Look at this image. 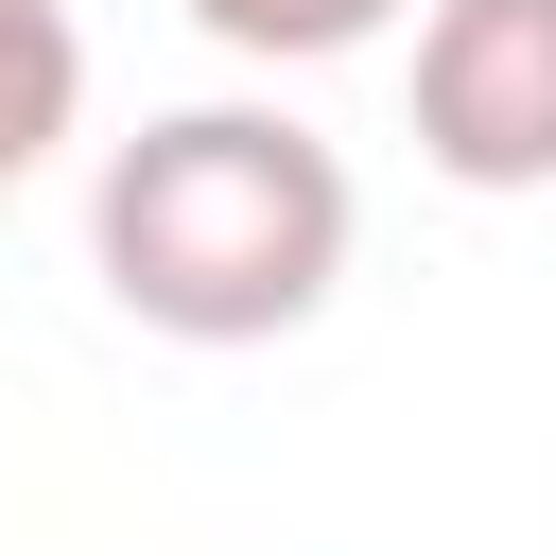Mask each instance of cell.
<instances>
[{"mask_svg": "<svg viewBox=\"0 0 556 556\" xmlns=\"http://www.w3.org/2000/svg\"><path fill=\"white\" fill-rule=\"evenodd\" d=\"M70 122H87V35H70V0H0V208L52 174Z\"/></svg>", "mask_w": 556, "mask_h": 556, "instance_id": "cell-3", "label": "cell"}, {"mask_svg": "<svg viewBox=\"0 0 556 556\" xmlns=\"http://www.w3.org/2000/svg\"><path fill=\"white\" fill-rule=\"evenodd\" d=\"M417 156L452 191H556V0H417Z\"/></svg>", "mask_w": 556, "mask_h": 556, "instance_id": "cell-2", "label": "cell"}, {"mask_svg": "<svg viewBox=\"0 0 556 556\" xmlns=\"http://www.w3.org/2000/svg\"><path fill=\"white\" fill-rule=\"evenodd\" d=\"M348 243H365V191H348V156L295 104H156L104 156V191H87L104 295L139 330H174V348H278V330H313L330 278H348Z\"/></svg>", "mask_w": 556, "mask_h": 556, "instance_id": "cell-1", "label": "cell"}, {"mask_svg": "<svg viewBox=\"0 0 556 556\" xmlns=\"http://www.w3.org/2000/svg\"><path fill=\"white\" fill-rule=\"evenodd\" d=\"M400 0H191V35H226L243 70H330V52H365Z\"/></svg>", "mask_w": 556, "mask_h": 556, "instance_id": "cell-4", "label": "cell"}]
</instances>
